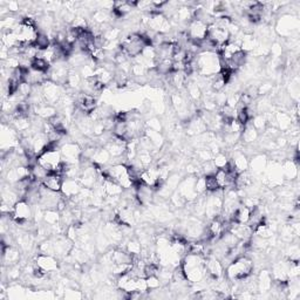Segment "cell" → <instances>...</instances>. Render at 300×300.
I'll return each mask as SVG.
<instances>
[{
	"instance_id": "4fadbf2b",
	"label": "cell",
	"mask_w": 300,
	"mask_h": 300,
	"mask_svg": "<svg viewBox=\"0 0 300 300\" xmlns=\"http://www.w3.org/2000/svg\"><path fill=\"white\" fill-rule=\"evenodd\" d=\"M258 135H259V133L255 130V128L252 126L251 123H248L245 126V128H244V132L241 133L240 138L245 143H252L257 140Z\"/></svg>"
},
{
	"instance_id": "8fae6325",
	"label": "cell",
	"mask_w": 300,
	"mask_h": 300,
	"mask_svg": "<svg viewBox=\"0 0 300 300\" xmlns=\"http://www.w3.org/2000/svg\"><path fill=\"white\" fill-rule=\"evenodd\" d=\"M251 210L252 209H250V208L245 207V205L240 203V207L236 209L235 213H233L232 222H235V223H240V224H248L250 216H251Z\"/></svg>"
},
{
	"instance_id": "30bf717a",
	"label": "cell",
	"mask_w": 300,
	"mask_h": 300,
	"mask_svg": "<svg viewBox=\"0 0 300 300\" xmlns=\"http://www.w3.org/2000/svg\"><path fill=\"white\" fill-rule=\"evenodd\" d=\"M272 284H273V278H272L271 272L264 270L257 277V287L262 292H268L271 290Z\"/></svg>"
},
{
	"instance_id": "3957f363",
	"label": "cell",
	"mask_w": 300,
	"mask_h": 300,
	"mask_svg": "<svg viewBox=\"0 0 300 300\" xmlns=\"http://www.w3.org/2000/svg\"><path fill=\"white\" fill-rule=\"evenodd\" d=\"M255 270V263L254 259L249 257V255H244L235 259L231 264L226 266L225 269V277L230 282H238V280L244 279Z\"/></svg>"
},
{
	"instance_id": "8992f818",
	"label": "cell",
	"mask_w": 300,
	"mask_h": 300,
	"mask_svg": "<svg viewBox=\"0 0 300 300\" xmlns=\"http://www.w3.org/2000/svg\"><path fill=\"white\" fill-rule=\"evenodd\" d=\"M35 265L39 269H41L46 274L54 273L59 269V259L55 255H45V254H38L34 260Z\"/></svg>"
},
{
	"instance_id": "52a82bcc",
	"label": "cell",
	"mask_w": 300,
	"mask_h": 300,
	"mask_svg": "<svg viewBox=\"0 0 300 300\" xmlns=\"http://www.w3.org/2000/svg\"><path fill=\"white\" fill-rule=\"evenodd\" d=\"M82 188L81 183L77 179H65L62 189H61V194L66 198H73L80 193Z\"/></svg>"
},
{
	"instance_id": "6da1fadb",
	"label": "cell",
	"mask_w": 300,
	"mask_h": 300,
	"mask_svg": "<svg viewBox=\"0 0 300 300\" xmlns=\"http://www.w3.org/2000/svg\"><path fill=\"white\" fill-rule=\"evenodd\" d=\"M205 255L187 254L183 257L182 265L185 278L191 284H202L208 280L207 268H205Z\"/></svg>"
},
{
	"instance_id": "9a60e30c",
	"label": "cell",
	"mask_w": 300,
	"mask_h": 300,
	"mask_svg": "<svg viewBox=\"0 0 300 300\" xmlns=\"http://www.w3.org/2000/svg\"><path fill=\"white\" fill-rule=\"evenodd\" d=\"M33 69L38 72H43V73H48V71L51 69V65L45 59L43 58H35L32 62V67Z\"/></svg>"
},
{
	"instance_id": "277c9868",
	"label": "cell",
	"mask_w": 300,
	"mask_h": 300,
	"mask_svg": "<svg viewBox=\"0 0 300 300\" xmlns=\"http://www.w3.org/2000/svg\"><path fill=\"white\" fill-rule=\"evenodd\" d=\"M63 86L58 85L52 81H46L43 85V94L44 99H45L46 104L57 105L60 99L62 98L65 90H63Z\"/></svg>"
},
{
	"instance_id": "2e32d148",
	"label": "cell",
	"mask_w": 300,
	"mask_h": 300,
	"mask_svg": "<svg viewBox=\"0 0 300 300\" xmlns=\"http://www.w3.org/2000/svg\"><path fill=\"white\" fill-rule=\"evenodd\" d=\"M205 188H207V193H215V191L221 190L218 187V183L216 180L215 174L213 175H205Z\"/></svg>"
},
{
	"instance_id": "9c48e42d",
	"label": "cell",
	"mask_w": 300,
	"mask_h": 300,
	"mask_svg": "<svg viewBox=\"0 0 300 300\" xmlns=\"http://www.w3.org/2000/svg\"><path fill=\"white\" fill-rule=\"evenodd\" d=\"M297 27H298V23L296 19L291 16L280 19L277 25V30L282 35H290L294 30H297Z\"/></svg>"
},
{
	"instance_id": "e0dca14e",
	"label": "cell",
	"mask_w": 300,
	"mask_h": 300,
	"mask_svg": "<svg viewBox=\"0 0 300 300\" xmlns=\"http://www.w3.org/2000/svg\"><path fill=\"white\" fill-rule=\"evenodd\" d=\"M229 161L230 158L225 154H223V152H218V154H216L212 158V163L217 169L225 168V166L227 165V163H229Z\"/></svg>"
},
{
	"instance_id": "5bb4252c",
	"label": "cell",
	"mask_w": 300,
	"mask_h": 300,
	"mask_svg": "<svg viewBox=\"0 0 300 300\" xmlns=\"http://www.w3.org/2000/svg\"><path fill=\"white\" fill-rule=\"evenodd\" d=\"M276 122H278V127L280 128L282 130H287L290 128H292V119L285 113H279L278 115L274 118Z\"/></svg>"
},
{
	"instance_id": "7a4b0ae2",
	"label": "cell",
	"mask_w": 300,
	"mask_h": 300,
	"mask_svg": "<svg viewBox=\"0 0 300 300\" xmlns=\"http://www.w3.org/2000/svg\"><path fill=\"white\" fill-rule=\"evenodd\" d=\"M196 73L201 76L212 77L221 72V59L216 52H201L195 57Z\"/></svg>"
},
{
	"instance_id": "ba28073f",
	"label": "cell",
	"mask_w": 300,
	"mask_h": 300,
	"mask_svg": "<svg viewBox=\"0 0 300 300\" xmlns=\"http://www.w3.org/2000/svg\"><path fill=\"white\" fill-rule=\"evenodd\" d=\"M63 176L57 173H49L45 179L43 180V185L48 190L54 191V193H61V189L63 185Z\"/></svg>"
},
{
	"instance_id": "7c38bea8",
	"label": "cell",
	"mask_w": 300,
	"mask_h": 300,
	"mask_svg": "<svg viewBox=\"0 0 300 300\" xmlns=\"http://www.w3.org/2000/svg\"><path fill=\"white\" fill-rule=\"evenodd\" d=\"M282 173L283 176L286 177L287 180H292L296 179L297 175H298V165L294 163L292 160L287 161V162L282 165Z\"/></svg>"
},
{
	"instance_id": "5b68a950",
	"label": "cell",
	"mask_w": 300,
	"mask_h": 300,
	"mask_svg": "<svg viewBox=\"0 0 300 300\" xmlns=\"http://www.w3.org/2000/svg\"><path fill=\"white\" fill-rule=\"evenodd\" d=\"M208 26L209 25L205 24L204 21L198 20V19H193L188 24V38L190 40L195 41V43H199V41L204 40L208 37Z\"/></svg>"
}]
</instances>
